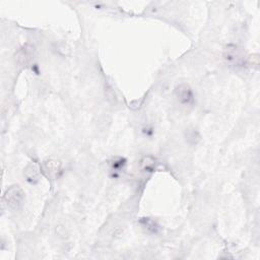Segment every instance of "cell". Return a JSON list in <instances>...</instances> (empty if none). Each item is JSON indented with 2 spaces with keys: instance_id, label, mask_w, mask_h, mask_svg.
<instances>
[{
  "instance_id": "6da1fadb",
  "label": "cell",
  "mask_w": 260,
  "mask_h": 260,
  "mask_svg": "<svg viewBox=\"0 0 260 260\" xmlns=\"http://www.w3.org/2000/svg\"><path fill=\"white\" fill-rule=\"evenodd\" d=\"M224 58L226 62L234 68H243L248 62L245 51L236 45L226 46L224 50Z\"/></svg>"
},
{
  "instance_id": "7a4b0ae2",
  "label": "cell",
  "mask_w": 260,
  "mask_h": 260,
  "mask_svg": "<svg viewBox=\"0 0 260 260\" xmlns=\"http://www.w3.org/2000/svg\"><path fill=\"white\" fill-rule=\"evenodd\" d=\"M24 192L18 185L10 186L4 193V202L6 206L14 212L20 210L24 202Z\"/></svg>"
},
{
  "instance_id": "3957f363",
  "label": "cell",
  "mask_w": 260,
  "mask_h": 260,
  "mask_svg": "<svg viewBox=\"0 0 260 260\" xmlns=\"http://www.w3.org/2000/svg\"><path fill=\"white\" fill-rule=\"evenodd\" d=\"M175 94L177 100L182 105H191L194 101V94L191 88L186 84H181L176 86Z\"/></svg>"
},
{
  "instance_id": "277c9868",
  "label": "cell",
  "mask_w": 260,
  "mask_h": 260,
  "mask_svg": "<svg viewBox=\"0 0 260 260\" xmlns=\"http://www.w3.org/2000/svg\"><path fill=\"white\" fill-rule=\"evenodd\" d=\"M43 172L50 180H56L61 171V162L55 158L46 160L42 166Z\"/></svg>"
},
{
  "instance_id": "5b68a950",
  "label": "cell",
  "mask_w": 260,
  "mask_h": 260,
  "mask_svg": "<svg viewBox=\"0 0 260 260\" xmlns=\"http://www.w3.org/2000/svg\"><path fill=\"white\" fill-rule=\"evenodd\" d=\"M24 176L30 184H37L41 178V171L35 162H30L24 170Z\"/></svg>"
},
{
  "instance_id": "8992f818",
  "label": "cell",
  "mask_w": 260,
  "mask_h": 260,
  "mask_svg": "<svg viewBox=\"0 0 260 260\" xmlns=\"http://www.w3.org/2000/svg\"><path fill=\"white\" fill-rule=\"evenodd\" d=\"M32 56H34V49H32V46L26 45L16 52V61L20 66H26Z\"/></svg>"
},
{
  "instance_id": "52a82bcc",
  "label": "cell",
  "mask_w": 260,
  "mask_h": 260,
  "mask_svg": "<svg viewBox=\"0 0 260 260\" xmlns=\"http://www.w3.org/2000/svg\"><path fill=\"white\" fill-rule=\"evenodd\" d=\"M185 138L186 142L191 144V146H195L198 144L200 140V134L195 128L189 127L185 130Z\"/></svg>"
}]
</instances>
